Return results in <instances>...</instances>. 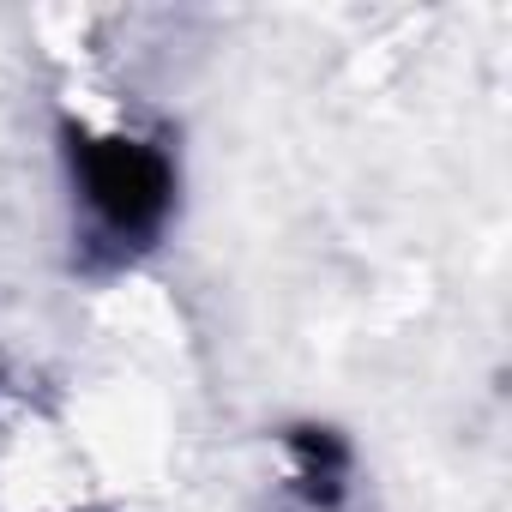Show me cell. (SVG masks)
Returning a JSON list of instances; mask_svg holds the SVG:
<instances>
[{"instance_id": "cell-1", "label": "cell", "mask_w": 512, "mask_h": 512, "mask_svg": "<svg viewBox=\"0 0 512 512\" xmlns=\"http://www.w3.org/2000/svg\"><path fill=\"white\" fill-rule=\"evenodd\" d=\"M85 187L115 229H145L169 205V169L133 139H97L85 151Z\"/></svg>"}]
</instances>
